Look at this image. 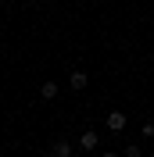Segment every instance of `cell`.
Instances as JSON below:
<instances>
[{
    "mask_svg": "<svg viewBox=\"0 0 154 157\" xmlns=\"http://www.w3.org/2000/svg\"><path fill=\"white\" fill-rule=\"evenodd\" d=\"M100 157H118V154H100Z\"/></svg>",
    "mask_w": 154,
    "mask_h": 157,
    "instance_id": "cell-7",
    "label": "cell"
},
{
    "mask_svg": "<svg viewBox=\"0 0 154 157\" xmlns=\"http://www.w3.org/2000/svg\"><path fill=\"white\" fill-rule=\"evenodd\" d=\"M50 157H54V154H50Z\"/></svg>",
    "mask_w": 154,
    "mask_h": 157,
    "instance_id": "cell-8",
    "label": "cell"
},
{
    "mask_svg": "<svg viewBox=\"0 0 154 157\" xmlns=\"http://www.w3.org/2000/svg\"><path fill=\"white\" fill-rule=\"evenodd\" d=\"M125 157H140V147H136V143H129V147H125Z\"/></svg>",
    "mask_w": 154,
    "mask_h": 157,
    "instance_id": "cell-6",
    "label": "cell"
},
{
    "mask_svg": "<svg viewBox=\"0 0 154 157\" xmlns=\"http://www.w3.org/2000/svg\"><path fill=\"white\" fill-rule=\"evenodd\" d=\"M39 97H43V100H54V97H58V82H54V78H47V82L39 86Z\"/></svg>",
    "mask_w": 154,
    "mask_h": 157,
    "instance_id": "cell-2",
    "label": "cell"
},
{
    "mask_svg": "<svg viewBox=\"0 0 154 157\" xmlns=\"http://www.w3.org/2000/svg\"><path fill=\"white\" fill-rule=\"evenodd\" d=\"M54 157H72V147H68L65 139H58V143H54Z\"/></svg>",
    "mask_w": 154,
    "mask_h": 157,
    "instance_id": "cell-5",
    "label": "cell"
},
{
    "mask_svg": "<svg viewBox=\"0 0 154 157\" xmlns=\"http://www.w3.org/2000/svg\"><path fill=\"white\" fill-rule=\"evenodd\" d=\"M86 82H90L86 71H72V75H68V86L72 89H86Z\"/></svg>",
    "mask_w": 154,
    "mask_h": 157,
    "instance_id": "cell-3",
    "label": "cell"
},
{
    "mask_svg": "<svg viewBox=\"0 0 154 157\" xmlns=\"http://www.w3.org/2000/svg\"><path fill=\"white\" fill-rule=\"evenodd\" d=\"M107 128H111V132H122L125 128V114L122 111H111V114H107Z\"/></svg>",
    "mask_w": 154,
    "mask_h": 157,
    "instance_id": "cell-1",
    "label": "cell"
},
{
    "mask_svg": "<svg viewBox=\"0 0 154 157\" xmlns=\"http://www.w3.org/2000/svg\"><path fill=\"white\" fill-rule=\"evenodd\" d=\"M79 147L83 150H97V132H83L79 136Z\"/></svg>",
    "mask_w": 154,
    "mask_h": 157,
    "instance_id": "cell-4",
    "label": "cell"
}]
</instances>
